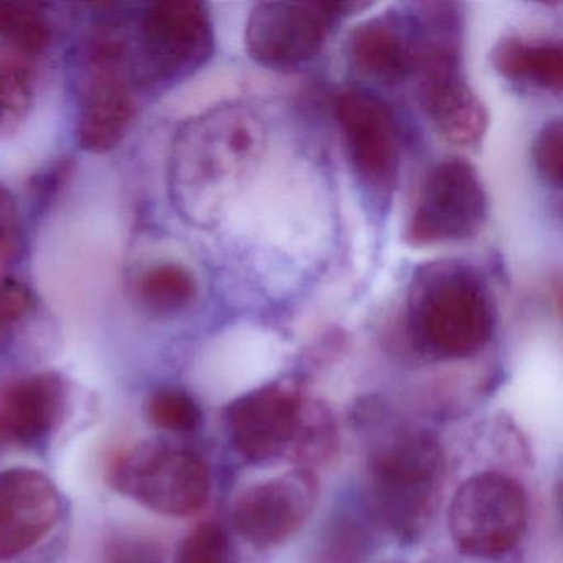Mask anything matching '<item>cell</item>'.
<instances>
[{
	"mask_svg": "<svg viewBox=\"0 0 563 563\" xmlns=\"http://www.w3.org/2000/svg\"><path fill=\"white\" fill-rule=\"evenodd\" d=\"M529 520L526 490L514 477L479 473L461 484L448 514L451 539L464 555L489 559L512 550Z\"/></svg>",
	"mask_w": 563,
	"mask_h": 563,
	"instance_id": "7",
	"label": "cell"
},
{
	"mask_svg": "<svg viewBox=\"0 0 563 563\" xmlns=\"http://www.w3.org/2000/svg\"><path fill=\"white\" fill-rule=\"evenodd\" d=\"M0 42L35 55L52 42V29L41 4L34 2H0Z\"/></svg>",
	"mask_w": 563,
	"mask_h": 563,
	"instance_id": "18",
	"label": "cell"
},
{
	"mask_svg": "<svg viewBox=\"0 0 563 563\" xmlns=\"http://www.w3.org/2000/svg\"><path fill=\"white\" fill-rule=\"evenodd\" d=\"M137 298L147 312L176 314L196 301V278L176 263L153 266L137 282Z\"/></svg>",
	"mask_w": 563,
	"mask_h": 563,
	"instance_id": "17",
	"label": "cell"
},
{
	"mask_svg": "<svg viewBox=\"0 0 563 563\" xmlns=\"http://www.w3.org/2000/svg\"><path fill=\"white\" fill-rule=\"evenodd\" d=\"M21 240V216L15 197L8 187L0 186V258L11 256Z\"/></svg>",
	"mask_w": 563,
	"mask_h": 563,
	"instance_id": "25",
	"label": "cell"
},
{
	"mask_svg": "<svg viewBox=\"0 0 563 563\" xmlns=\"http://www.w3.org/2000/svg\"><path fill=\"white\" fill-rule=\"evenodd\" d=\"M103 563H164L163 550L143 536H117L108 540Z\"/></svg>",
	"mask_w": 563,
	"mask_h": 563,
	"instance_id": "23",
	"label": "cell"
},
{
	"mask_svg": "<svg viewBox=\"0 0 563 563\" xmlns=\"http://www.w3.org/2000/svg\"><path fill=\"white\" fill-rule=\"evenodd\" d=\"M494 306L479 275L460 262L421 266L408 295L411 338L428 354L466 358L486 347Z\"/></svg>",
	"mask_w": 563,
	"mask_h": 563,
	"instance_id": "1",
	"label": "cell"
},
{
	"mask_svg": "<svg viewBox=\"0 0 563 563\" xmlns=\"http://www.w3.org/2000/svg\"><path fill=\"white\" fill-rule=\"evenodd\" d=\"M440 444L431 434L404 430L378 444L368 463L372 504L385 527L415 539L430 519L440 489Z\"/></svg>",
	"mask_w": 563,
	"mask_h": 563,
	"instance_id": "3",
	"label": "cell"
},
{
	"mask_svg": "<svg viewBox=\"0 0 563 563\" xmlns=\"http://www.w3.org/2000/svg\"><path fill=\"white\" fill-rule=\"evenodd\" d=\"M351 4L262 2L246 22L250 57L272 70H292L311 62L324 47L332 25Z\"/></svg>",
	"mask_w": 563,
	"mask_h": 563,
	"instance_id": "9",
	"label": "cell"
},
{
	"mask_svg": "<svg viewBox=\"0 0 563 563\" xmlns=\"http://www.w3.org/2000/svg\"><path fill=\"white\" fill-rule=\"evenodd\" d=\"M232 547L225 530L216 522H206L190 530L180 542L176 563H230Z\"/></svg>",
	"mask_w": 563,
	"mask_h": 563,
	"instance_id": "21",
	"label": "cell"
},
{
	"mask_svg": "<svg viewBox=\"0 0 563 563\" xmlns=\"http://www.w3.org/2000/svg\"><path fill=\"white\" fill-rule=\"evenodd\" d=\"M60 512V494L41 471H0V560L14 559L37 545L54 529Z\"/></svg>",
	"mask_w": 563,
	"mask_h": 563,
	"instance_id": "13",
	"label": "cell"
},
{
	"mask_svg": "<svg viewBox=\"0 0 563 563\" xmlns=\"http://www.w3.org/2000/svg\"><path fill=\"white\" fill-rule=\"evenodd\" d=\"M141 52L157 80H183L212 58L216 32L206 5L166 0L141 19Z\"/></svg>",
	"mask_w": 563,
	"mask_h": 563,
	"instance_id": "10",
	"label": "cell"
},
{
	"mask_svg": "<svg viewBox=\"0 0 563 563\" xmlns=\"http://www.w3.org/2000/svg\"><path fill=\"white\" fill-rule=\"evenodd\" d=\"M494 68L507 80L560 93L563 85V51L553 42L504 38L493 52Z\"/></svg>",
	"mask_w": 563,
	"mask_h": 563,
	"instance_id": "16",
	"label": "cell"
},
{
	"mask_svg": "<svg viewBox=\"0 0 563 563\" xmlns=\"http://www.w3.org/2000/svg\"><path fill=\"white\" fill-rule=\"evenodd\" d=\"M334 113L352 169L368 190L388 196L400 167V137L390 108L368 91L349 90L339 95Z\"/></svg>",
	"mask_w": 563,
	"mask_h": 563,
	"instance_id": "11",
	"label": "cell"
},
{
	"mask_svg": "<svg viewBox=\"0 0 563 563\" xmlns=\"http://www.w3.org/2000/svg\"><path fill=\"white\" fill-rule=\"evenodd\" d=\"M111 486L153 512L189 517L210 496L209 466L190 451L143 443L121 454L108 474Z\"/></svg>",
	"mask_w": 563,
	"mask_h": 563,
	"instance_id": "4",
	"label": "cell"
},
{
	"mask_svg": "<svg viewBox=\"0 0 563 563\" xmlns=\"http://www.w3.org/2000/svg\"><path fill=\"white\" fill-rule=\"evenodd\" d=\"M349 64L355 71L385 85L400 84L417 71L420 29L400 18L368 19L347 38Z\"/></svg>",
	"mask_w": 563,
	"mask_h": 563,
	"instance_id": "14",
	"label": "cell"
},
{
	"mask_svg": "<svg viewBox=\"0 0 563 563\" xmlns=\"http://www.w3.org/2000/svg\"><path fill=\"white\" fill-rule=\"evenodd\" d=\"M35 308V296L14 276L0 275V329L24 321Z\"/></svg>",
	"mask_w": 563,
	"mask_h": 563,
	"instance_id": "24",
	"label": "cell"
},
{
	"mask_svg": "<svg viewBox=\"0 0 563 563\" xmlns=\"http://www.w3.org/2000/svg\"><path fill=\"white\" fill-rule=\"evenodd\" d=\"M34 100L27 71L15 64L0 62V134L18 130Z\"/></svg>",
	"mask_w": 563,
	"mask_h": 563,
	"instance_id": "20",
	"label": "cell"
},
{
	"mask_svg": "<svg viewBox=\"0 0 563 563\" xmlns=\"http://www.w3.org/2000/svg\"><path fill=\"white\" fill-rule=\"evenodd\" d=\"M64 410V380L57 374L19 378L0 391V437L35 443L57 427Z\"/></svg>",
	"mask_w": 563,
	"mask_h": 563,
	"instance_id": "15",
	"label": "cell"
},
{
	"mask_svg": "<svg viewBox=\"0 0 563 563\" xmlns=\"http://www.w3.org/2000/svg\"><path fill=\"white\" fill-rule=\"evenodd\" d=\"M486 217V189L473 164L441 161L421 184L405 240L411 246L463 242L479 233Z\"/></svg>",
	"mask_w": 563,
	"mask_h": 563,
	"instance_id": "8",
	"label": "cell"
},
{
	"mask_svg": "<svg viewBox=\"0 0 563 563\" xmlns=\"http://www.w3.org/2000/svg\"><path fill=\"white\" fill-rule=\"evenodd\" d=\"M318 497V483L309 471H292L249 487L233 507L240 536L256 549L279 545L298 532Z\"/></svg>",
	"mask_w": 563,
	"mask_h": 563,
	"instance_id": "12",
	"label": "cell"
},
{
	"mask_svg": "<svg viewBox=\"0 0 563 563\" xmlns=\"http://www.w3.org/2000/svg\"><path fill=\"white\" fill-rule=\"evenodd\" d=\"M321 408L286 382L256 388L227 410L233 446L255 463L286 454L299 463Z\"/></svg>",
	"mask_w": 563,
	"mask_h": 563,
	"instance_id": "6",
	"label": "cell"
},
{
	"mask_svg": "<svg viewBox=\"0 0 563 563\" xmlns=\"http://www.w3.org/2000/svg\"><path fill=\"white\" fill-rule=\"evenodd\" d=\"M151 423L173 433H190L202 420L196 400L179 388H159L146 401Z\"/></svg>",
	"mask_w": 563,
	"mask_h": 563,
	"instance_id": "19",
	"label": "cell"
},
{
	"mask_svg": "<svg viewBox=\"0 0 563 563\" xmlns=\"http://www.w3.org/2000/svg\"><path fill=\"white\" fill-rule=\"evenodd\" d=\"M533 161L547 183L559 189L562 186L563 130L560 120L550 121L537 134Z\"/></svg>",
	"mask_w": 563,
	"mask_h": 563,
	"instance_id": "22",
	"label": "cell"
},
{
	"mask_svg": "<svg viewBox=\"0 0 563 563\" xmlns=\"http://www.w3.org/2000/svg\"><path fill=\"white\" fill-rule=\"evenodd\" d=\"M420 29L418 98L434 130L461 147L476 146L486 134V107L474 93L460 60L456 14L448 5H428Z\"/></svg>",
	"mask_w": 563,
	"mask_h": 563,
	"instance_id": "2",
	"label": "cell"
},
{
	"mask_svg": "<svg viewBox=\"0 0 563 563\" xmlns=\"http://www.w3.org/2000/svg\"><path fill=\"white\" fill-rule=\"evenodd\" d=\"M123 37L100 31L85 52V84L77 121V143L91 154L117 150L136 120L137 101Z\"/></svg>",
	"mask_w": 563,
	"mask_h": 563,
	"instance_id": "5",
	"label": "cell"
}]
</instances>
